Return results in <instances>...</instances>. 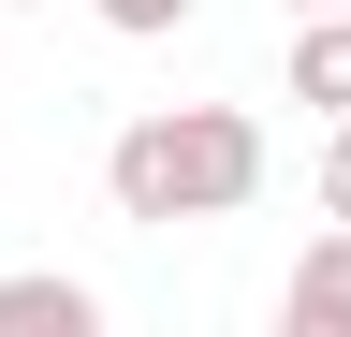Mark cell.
Returning <instances> with one entry per match:
<instances>
[{
	"instance_id": "obj_1",
	"label": "cell",
	"mask_w": 351,
	"mask_h": 337,
	"mask_svg": "<svg viewBox=\"0 0 351 337\" xmlns=\"http://www.w3.org/2000/svg\"><path fill=\"white\" fill-rule=\"evenodd\" d=\"M103 191H117V220H234V205L263 191V117L249 103H147L132 132L103 147Z\"/></svg>"
},
{
	"instance_id": "obj_2",
	"label": "cell",
	"mask_w": 351,
	"mask_h": 337,
	"mask_svg": "<svg viewBox=\"0 0 351 337\" xmlns=\"http://www.w3.org/2000/svg\"><path fill=\"white\" fill-rule=\"evenodd\" d=\"M278 323L293 337H351V220H322L293 249V293H278Z\"/></svg>"
},
{
	"instance_id": "obj_3",
	"label": "cell",
	"mask_w": 351,
	"mask_h": 337,
	"mask_svg": "<svg viewBox=\"0 0 351 337\" xmlns=\"http://www.w3.org/2000/svg\"><path fill=\"white\" fill-rule=\"evenodd\" d=\"M88 323H103L88 279H59V264H15V279H0V337H88Z\"/></svg>"
},
{
	"instance_id": "obj_4",
	"label": "cell",
	"mask_w": 351,
	"mask_h": 337,
	"mask_svg": "<svg viewBox=\"0 0 351 337\" xmlns=\"http://www.w3.org/2000/svg\"><path fill=\"white\" fill-rule=\"evenodd\" d=\"M293 103L351 117V0H337V15H293Z\"/></svg>"
},
{
	"instance_id": "obj_5",
	"label": "cell",
	"mask_w": 351,
	"mask_h": 337,
	"mask_svg": "<svg viewBox=\"0 0 351 337\" xmlns=\"http://www.w3.org/2000/svg\"><path fill=\"white\" fill-rule=\"evenodd\" d=\"M88 15H103L117 45H161V30H191V0H88Z\"/></svg>"
},
{
	"instance_id": "obj_6",
	"label": "cell",
	"mask_w": 351,
	"mask_h": 337,
	"mask_svg": "<svg viewBox=\"0 0 351 337\" xmlns=\"http://www.w3.org/2000/svg\"><path fill=\"white\" fill-rule=\"evenodd\" d=\"M322 220H351V117H322Z\"/></svg>"
},
{
	"instance_id": "obj_7",
	"label": "cell",
	"mask_w": 351,
	"mask_h": 337,
	"mask_svg": "<svg viewBox=\"0 0 351 337\" xmlns=\"http://www.w3.org/2000/svg\"><path fill=\"white\" fill-rule=\"evenodd\" d=\"M278 15H337V0H278Z\"/></svg>"
}]
</instances>
